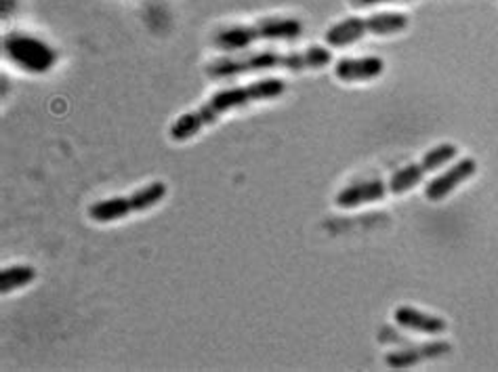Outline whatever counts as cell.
Returning <instances> with one entry per match:
<instances>
[{"label":"cell","instance_id":"1","mask_svg":"<svg viewBox=\"0 0 498 372\" xmlns=\"http://www.w3.org/2000/svg\"><path fill=\"white\" fill-rule=\"evenodd\" d=\"M286 91L284 81L280 78H263V81L244 84V87L223 89L208 97L200 108L192 112L181 114L173 124H170L168 135L173 141H187L200 133L205 127L217 122L223 114L232 112V110L246 108L254 101H267L273 97H280Z\"/></svg>","mask_w":498,"mask_h":372},{"label":"cell","instance_id":"2","mask_svg":"<svg viewBox=\"0 0 498 372\" xmlns=\"http://www.w3.org/2000/svg\"><path fill=\"white\" fill-rule=\"evenodd\" d=\"M332 62V53L324 47H310L305 51H291V53H278V51L267 49L259 53H251L246 57H221L206 65V76L211 78H229L240 74H254L263 70H322Z\"/></svg>","mask_w":498,"mask_h":372},{"label":"cell","instance_id":"3","mask_svg":"<svg viewBox=\"0 0 498 372\" xmlns=\"http://www.w3.org/2000/svg\"><path fill=\"white\" fill-rule=\"evenodd\" d=\"M303 34V24L294 17H263L257 24L251 25H232L215 34V44L219 49L229 51H242L251 47L253 43L259 41H297Z\"/></svg>","mask_w":498,"mask_h":372},{"label":"cell","instance_id":"4","mask_svg":"<svg viewBox=\"0 0 498 372\" xmlns=\"http://www.w3.org/2000/svg\"><path fill=\"white\" fill-rule=\"evenodd\" d=\"M408 28V17L404 13H377L370 17H350L345 22L334 24L324 34V41L330 47H350L366 34L389 36Z\"/></svg>","mask_w":498,"mask_h":372},{"label":"cell","instance_id":"5","mask_svg":"<svg viewBox=\"0 0 498 372\" xmlns=\"http://www.w3.org/2000/svg\"><path fill=\"white\" fill-rule=\"evenodd\" d=\"M167 196V186L162 181H152L146 187L137 189L130 196H118V198H108L89 206V217L97 224H111V221L124 219L130 213L148 211L162 202Z\"/></svg>","mask_w":498,"mask_h":372},{"label":"cell","instance_id":"6","mask_svg":"<svg viewBox=\"0 0 498 372\" xmlns=\"http://www.w3.org/2000/svg\"><path fill=\"white\" fill-rule=\"evenodd\" d=\"M3 49L13 63H17L25 72H34V74L49 72L57 63V53L49 44L34 36L22 34V32L6 36Z\"/></svg>","mask_w":498,"mask_h":372},{"label":"cell","instance_id":"7","mask_svg":"<svg viewBox=\"0 0 498 372\" xmlns=\"http://www.w3.org/2000/svg\"><path fill=\"white\" fill-rule=\"evenodd\" d=\"M456 152L458 149H456V146H452V143H442V146L429 149L421 162L399 168V171L393 175L391 181L388 184L389 192L391 194H406L408 189L415 187L418 181L425 177V175L431 171H437V168L445 165V162L455 158Z\"/></svg>","mask_w":498,"mask_h":372},{"label":"cell","instance_id":"8","mask_svg":"<svg viewBox=\"0 0 498 372\" xmlns=\"http://www.w3.org/2000/svg\"><path fill=\"white\" fill-rule=\"evenodd\" d=\"M475 171H477V162L474 158H463L461 162H456L455 167H450L448 171L442 173L440 177L431 179L429 184L425 186V198L431 202H440L450 192H455L463 181L474 177Z\"/></svg>","mask_w":498,"mask_h":372},{"label":"cell","instance_id":"9","mask_svg":"<svg viewBox=\"0 0 498 372\" xmlns=\"http://www.w3.org/2000/svg\"><path fill=\"white\" fill-rule=\"evenodd\" d=\"M385 70V62L381 57H359V60H339L334 65V76L343 82H359V81H372V78L381 76Z\"/></svg>","mask_w":498,"mask_h":372},{"label":"cell","instance_id":"10","mask_svg":"<svg viewBox=\"0 0 498 372\" xmlns=\"http://www.w3.org/2000/svg\"><path fill=\"white\" fill-rule=\"evenodd\" d=\"M388 189L389 186L383 184V181H362V184L340 189L334 202H337L339 208H356L359 205L383 200Z\"/></svg>","mask_w":498,"mask_h":372},{"label":"cell","instance_id":"11","mask_svg":"<svg viewBox=\"0 0 498 372\" xmlns=\"http://www.w3.org/2000/svg\"><path fill=\"white\" fill-rule=\"evenodd\" d=\"M393 318H396V322L399 326H404V329L427 332V335H440V332L448 329L445 320L437 316H429V313H423L415 308H399L396 310V313H393Z\"/></svg>","mask_w":498,"mask_h":372},{"label":"cell","instance_id":"12","mask_svg":"<svg viewBox=\"0 0 498 372\" xmlns=\"http://www.w3.org/2000/svg\"><path fill=\"white\" fill-rule=\"evenodd\" d=\"M445 351H450V345H445V343H434V345H425V348H421V349L399 351V354L388 356V367L408 368V367H412V364L425 360V358L442 356V354H445Z\"/></svg>","mask_w":498,"mask_h":372},{"label":"cell","instance_id":"13","mask_svg":"<svg viewBox=\"0 0 498 372\" xmlns=\"http://www.w3.org/2000/svg\"><path fill=\"white\" fill-rule=\"evenodd\" d=\"M36 280V270L32 265H11L0 272V291L9 295L13 291L24 289Z\"/></svg>","mask_w":498,"mask_h":372},{"label":"cell","instance_id":"14","mask_svg":"<svg viewBox=\"0 0 498 372\" xmlns=\"http://www.w3.org/2000/svg\"><path fill=\"white\" fill-rule=\"evenodd\" d=\"M381 3H396V0H351V5L358 6V9H366V6H375Z\"/></svg>","mask_w":498,"mask_h":372}]
</instances>
